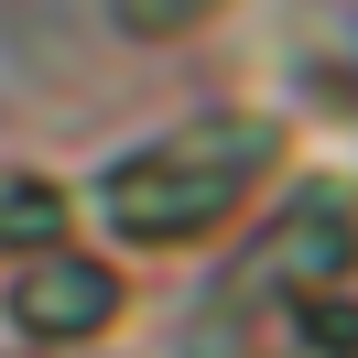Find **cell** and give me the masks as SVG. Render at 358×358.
<instances>
[{
  "label": "cell",
  "mask_w": 358,
  "mask_h": 358,
  "mask_svg": "<svg viewBox=\"0 0 358 358\" xmlns=\"http://www.w3.org/2000/svg\"><path fill=\"white\" fill-rule=\"evenodd\" d=\"M261 174H271V120H185L141 141L131 163H109V228L131 250H185L239 217Z\"/></svg>",
  "instance_id": "1"
},
{
  "label": "cell",
  "mask_w": 358,
  "mask_h": 358,
  "mask_svg": "<svg viewBox=\"0 0 358 358\" xmlns=\"http://www.w3.org/2000/svg\"><path fill=\"white\" fill-rule=\"evenodd\" d=\"M109 315H120V271L66 261V250H44V261L11 282V326H22V336H44V348H66V336H98Z\"/></svg>",
  "instance_id": "2"
},
{
  "label": "cell",
  "mask_w": 358,
  "mask_h": 358,
  "mask_svg": "<svg viewBox=\"0 0 358 358\" xmlns=\"http://www.w3.org/2000/svg\"><path fill=\"white\" fill-rule=\"evenodd\" d=\"M55 228H66V196H55L44 174H11V163H0V250H44Z\"/></svg>",
  "instance_id": "3"
},
{
  "label": "cell",
  "mask_w": 358,
  "mask_h": 358,
  "mask_svg": "<svg viewBox=\"0 0 358 358\" xmlns=\"http://www.w3.org/2000/svg\"><path fill=\"white\" fill-rule=\"evenodd\" d=\"M206 11H217V0H120V22H131V33H196Z\"/></svg>",
  "instance_id": "4"
},
{
  "label": "cell",
  "mask_w": 358,
  "mask_h": 358,
  "mask_svg": "<svg viewBox=\"0 0 358 358\" xmlns=\"http://www.w3.org/2000/svg\"><path fill=\"white\" fill-rule=\"evenodd\" d=\"M293 358H326V348H293ZM336 358H348V348H336Z\"/></svg>",
  "instance_id": "5"
}]
</instances>
